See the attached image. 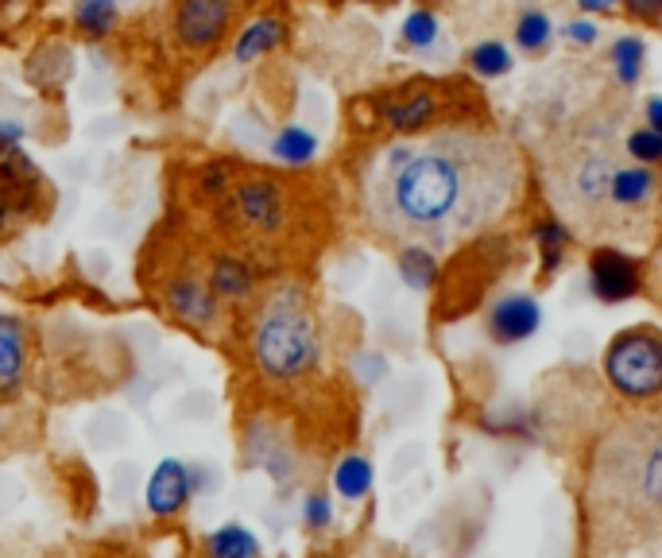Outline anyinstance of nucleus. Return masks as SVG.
Segmentation results:
<instances>
[{"label": "nucleus", "instance_id": "nucleus-1", "mask_svg": "<svg viewBox=\"0 0 662 558\" xmlns=\"http://www.w3.org/2000/svg\"><path fill=\"white\" fill-rule=\"evenodd\" d=\"M519 182V156L504 136L438 129L380 152L364 179V214L384 237L434 253L504 217Z\"/></svg>", "mask_w": 662, "mask_h": 558}, {"label": "nucleus", "instance_id": "nucleus-2", "mask_svg": "<svg viewBox=\"0 0 662 558\" xmlns=\"http://www.w3.org/2000/svg\"><path fill=\"white\" fill-rule=\"evenodd\" d=\"M597 493L628 516H662V418H628L601 443Z\"/></svg>", "mask_w": 662, "mask_h": 558}, {"label": "nucleus", "instance_id": "nucleus-3", "mask_svg": "<svg viewBox=\"0 0 662 558\" xmlns=\"http://www.w3.org/2000/svg\"><path fill=\"white\" fill-rule=\"evenodd\" d=\"M253 354L268 380H299L318 365V319L303 288H276L253 326Z\"/></svg>", "mask_w": 662, "mask_h": 558}, {"label": "nucleus", "instance_id": "nucleus-4", "mask_svg": "<svg viewBox=\"0 0 662 558\" xmlns=\"http://www.w3.org/2000/svg\"><path fill=\"white\" fill-rule=\"evenodd\" d=\"M613 388L628 400H651L662 392V337L651 330H628L605 357Z\"/></svg>", "mask_w": 662, "mask_h": 558}, {"label": "nucleus", "instance_id": "nucleus-5", "mask_svg": "<svg viewBox=\"0 0 662 558\" xmlns=\"http://www.w3.org/2000/svg\"><path fill=\"white\" fill-rule=\"evenodd\" d=\"M237 0H179L175 9V35L187 51H210L229 32Z\"/></svg>", "mask_w": 662, "mask_h": 558}, {"label": "nucleus", "instance_id": "nucleus-6", "mask_svg": "<svg viewBox=\"0 0 662 558\" xmlns=\"http://www.w3.org/2000/svg\"><path fill=\"white\" fill-rule=\"evenodd\" d=\"M233 210L237 217L245 222L248 233H260V237H271V233L283 230L287 222V202H283V190L268 179H253V182H240L237 194H233Z\"/></svg>", "mask_w": 662, "mask_h": 558}, {"label": "nucleus", "instance_id": "nucleus-7", "mask_svg": "<svg viewBox=\"0 0 662 558\" xmlns=\"http://www.w3.org/2000/svg\"><path fill=\"white\" fill-rule=\"evenodd\" d=\"M588 288L605 303H624L639 291V264L616 248H597L588 260Z\"/></svg>", "mask_w": 662, "mask_h": 558}, {"label": "nucleus", "instance_id": "nucleus-8", "mask_svg": "<svg viewBox=\"0 0 662 558\" xmlns=\"http://www.w3.org/2000/svg\"><path fill=\"white\" fill-rule=\"evenodd\" d=\"M542 326V311L531 295H504L489 311V337L496 345H515L535 337Z\"/></svg>", "mask_w": 662, "mask_h": 558}, {"label": "nucleus", "instance_id": "nucleus-9", "mask_svg": "<svg viewBox=\"0 0 662 558\" xmlns=\"http://www.w3.org/2000/svg\"><path fill=\"white\" fill-rule=\"evenodd\" d=\"M190 496V473L182 461L167 458L164 466H156L152 481H147V509L156 516H175Z\"/></svg>", "mask_w": 662, "mask_h": 558}, {"label": "nucleus", "instance_id": "nucleus-10", "mask_svg": "<svg viewBox=\"0 0 662 558\" xmlns=\"http://www.w3.org/2000/svg\"><path fill=\"white\" fill-rule=\"evenodd\" d=\"M167 306H171L179 319L194 322V326H210L217 319V295H213L210 283L202 279H175L171 288H167Z\"/></svg>", "mask_w": 662, "mask_h": 558}, {"label": "nucleus", "instance_id": "nucleus-11", "mask_svg": "<svg viewBox=\"0 0 662 558\" xmlns=\"http://www.w3.org/2000/svg\"><path fill=\"white\" fill-rule=\"evenodd\" d=\"M287 27L279 24V20H256V24H248L245 32H240L237 47H233V58L237 63H256L260 55H268V51H276L279 43H283Z\"/></svg>", "mask_w": 662, "mask_h": 558}, {"label": "nucleus", "instance_id": "nucleus-12", "mask_svg": "<svg viewBox=\"0 0 662 558\" xmlns=\"http://www.w3.org/2000/svg\"><path fill=\"white\" fill-rule=\"evenodd\" d=\"M651 190H654V175L647 171V167H616L613 187H608V202L631 210V205H643L647 198H651Z\"/></svg>", "mask_w": 662, "mask_h": 558}, {"label": "nucleus", "instance_id": "nucleus-13", "mask_svg": "<svg viewBox=\"0 0 662 558\" xmlns=\"http://www.w3.org/2000/svg\"><path fill=\"white\" fill-rule=\"evenodd\" d=\"M205 550H210V558H260L256 535L240 524H225L221 532H213L210 543H205Z\"/></svg>", "mask_w": 662, "mask_h": 558}, {"label": "nucleus", "instance_id": "nucleus-14", "mask_svg": "<svg viewBox=\"0 0 662 558\" xmlns=\"http://www.w3.org/2000/svg\"><path fill=\"white\" fill-rule=\"evenodd\" d=\"M74 24L90 40H105L116 27V0H78L74 9Z\"/></svg>", "mask_w": 662, "mask_h": 558}, {"label": "nucleus", "instance_id": "nucleus-15", "mask_svg": "<svg viewBox=\"0 0 662 558\" xmlns=\"http://www.w3.org/2000/svg\"><path fill=\"white\" fill-rule=\"evenodd\" d=\"M271 152H276V159H283V164L299 167V164H311V159H314V152H318V140H314L303 124H287V129L271 140Z\"/></svg>", "mask_w": 662, "mask_h": 558}, {"label": "nucleus", "instance_id": "nucleus-16", "mask_svg": "<svg viewBox=\"0 0 662 558\" xmlns=\"http://www.w3.org/2000/svg\"><path fill=\"white\" fill-rule=\"evenodd\" d=\"M210 288L225 299H245L248 291H253V268L240 264V260H233V256H221V260L213 264Z\"/></svg>", "mask_w": 662, "mask_h": 558}, {"label": "nucleus", "instance_id": "nucleus-17", "mask_svg": "<svg viewBox=\"0 0 662 558\" xmlns=\"http://www.w3.org/2000/svg\"><path fill=\"white\" fill-rule=\"evenodd\" d=\"M550 40H554V27H550V20L539 9L519 12V20H515V43H519V51L542 55L550 47Z\"/></svg>", "mask_w": 662, "mask_h": 558}, {"label": "nucleus", "instance_id": "nucleus-18", "mask_svg": "<svg viewBox=\"0 0 662 558\" xmlns=\"http://www.w3.org/2000/svg\"><path fill=\"white\" fill-rule=\"evenodd\" d=\"M24 369V334L16 319H0V380L12 384Z\"/></svg>", "mask_w": 662, "mask_h": 558}, {"label": "nucleus", "instance_id": "nucleus-19", "mask_svg": "<svg viewBox=\"0 0 662 558\" xmlns=\"http://www.w3.org/2000/svg\"><path fill=\"white\" fill-rule=\"evenodd\" d=\"M400 271H403V279H407L411 288H430L434 276H438V260H434L430 248L407 245L400 253Z\"/></svg>", "mask_w": 662, "mask_h": 558}, {"label": "nucleus", "instance_id": "nucleus-20", "mask_svg": "<svg viewBox=\"0 0 662 558\" xmlns=\"http://www.w3.org/2000/svg\"><path fill=\"white\" fill-rule=\"evenodd\" d=\"M643 43L636 40V35H624V40L613 43V66H616V78H620L624 86H636L639 75H643Z\"/></svg>", "mask_w": 662, "mask_h": 558}, {"label": "nucleus", "instance_id": "nucleus-21", "mask_svg": "<svg viewBox=\"0 0 662 558\" xmlns=\"http://www.w3.org/2000/svg\"><path fill=\"white\" fill-rule=\"evenodd\" d=\"M469 66H473L481 78H500L512 70V51L504 47V43L489 40V43H476L473 51H469Z\"/></svg>", "mask_w": 662, "mask_h": 558}, {"label": "nucleus", "instance_id": "nucleus-22", "mask_svg": "<svg viewBox=\"0 0 662 558\" xmlns=\"http://www.w3.org/2000/svg\"><path fill=\"white\" fill-rule=\"evenodd\" d=\"M334 484L337 493L349 496V501H360L368 493V484H372V466L364 458H345L334 473Z\"/></svg>", "mask_w": 662, "mask_h": 558}, {"label": "nucleus", "instance_id": "nucleus-23", "mask_svg": "<svg viewBox=\"0 0 662 558\" xmlns=\"http://www.w3.org/2000/svg\"><path fill=\"white\" fill-rule=\"evenodd\" d=\"M430 113H434L430 93H407V98L388 109V121H392L395 129H418V124L430 121Z\"/></svg>", "mask_w": 662, "mask_h": 558}, {"label": "nucleus", "instance_id": "nucleus-24", "mask_svg": "<svg viewBox=\"0 0 662 558\" xmlns=\"http://www.w3.org/2000/svg\"><path fill=\"white\" fill-rule=\"evenodd\" d=\"M438 40V20H434V12H411L407 16V24H403V43L407 47H430V43Z\"/></svg>", "mask_w": 662, "mask_h": 558}, {"label": "nucleus", "instance_id": "nucleus-25", "mask_svg": "<svg viewBox=\"0 0 662 558\" xmlns=\"http://www.w3.org/2000/svg\"><path fill=\"white\" fill-rule=\"evenodd\" d=\"M535 237H539V248H542V256H547V271H554L558 260H562V253H565V245H570L565 225L562 222H542Z\"/></svg>", "mask_w": 662, "mask_h": 558}, {"label": "nucleus", "instance_id": "nucleus-26", "mask_svg": "<svg viewBox=\"0 0 662 558\" xmlns=\"http://www.w3.org/2000/svg\"><path fill=\"white\" fill-rule=\"evenodd\" d=\"M628 152L643 164H659L662 159V136L654 129H636L628 136Z\"/></svg>", "mask_w": 662, "mask_h": 558}, {"label": "nucleus", "instance_id": "nucleus-27", "mask_svg": "<svg viewBox=\"0 0 662 558\" xmlns=\"http://www.w3.org/2000/svg\"><path fill=\"white\" fill-rule=\"evenodd\" d=\"M562 35L570 43H581V47H588V43L597 40V24H593V20H573V24L562 27Z\"/></svg>", "mask_w": 662, "mask_h": 558}, {"label": "nucleus", "instance_id": "nucleus-28", "mask_svg": "<svg viewBox=\"0 0 662 558\" xmlns=\"http://www.w3.org/2000/svg\"><path fill=\"white\" fill-rule=\"evenodd\" d=\"M306 524H311V527H326L329 524V501H326V496H311V501H306Z\"/></svg>", "mask_w": 662, "mask_h": 558}, {"label": "nucleus", "instance_id": "nucleus-29", "mask_svg": "<svg viewBox=\"0 0 662 558\" xmlns=\"http://www.w3.org/2000/svg\"><path fill=\"white\" fill-rule=\"evenodd\" d=\"M624 4H628V12L639 20H659L662 16V0H624Z\"/></svg>", "mask_w": 662, "mask_h": 558}, {"label": "nucleus", "instance_id": "nucleus-30", "mask_svg": "<svg viewBox=\"0 0 662 558\" xmlns=\"http://www.w3.org/2000/svg\"><path fill=\"white\" fill-rule=\"evenodd\" d=\"M24 140V124L16 121H0V152H12Z\"/></svg>", "mask_w": 662, "mask_h": 558}, {"label": "nucleus", "instance_id": "nucleus-31", "mask_svg": "<svg viewBox=\"0 0 662 558\" xmlns=\"http://www.w3.org/2000/svg\"><path fill=\"white\" fill-rule=\"evenodd\" d=\"M647 129H654L662 136V98L647 101Z\"/></svg>", "mask_w": 662, "mask_h": 558}, {"label": "nucleus", "instance_id": "nucleus-32", "mask_svg": "<svg viewBox=\"0 0 662 558\" xmlns=\"http://www.w3.org/2000/svg\"><path fill=\"white\" fill-rule=\"evenodd\" d=\"M613 4L616 0H581V9H588V12H608Z\"/></svg>", "mask_w": 662, "mask_h": 558}]
</instances>
